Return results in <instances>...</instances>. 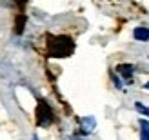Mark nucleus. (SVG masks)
<instances>
[{
	"label": "nucleus",
	"instance_id": "nucleus-4",
	"mask_svg": "<svg viewBox=\"0 0 149 140\" xmlns=\"http://www.w3.org/2000/svg\"><path fill=\"white\" fill-rule=\"evenodd\" d=\"M133 36H135L136 40H149V27H136L135 31H133Z\"/></svg>",
	"mask_w": 149,
	"mask_h": 140
},
{
	"label": "nucleus",
	"instance_id": "nucleus-2",
	"mask_svg": "<svg viewBox=\"0 0 149 140\" xmlns=\"http://www.w3.org/2000/svg\"><path fill=\"white\" fill-rule=\"evenodd\" d=\"M53 120H55V116H53V111H51L49 104L46 100H40L38 106H36V124L42 126V127H46Z\"/></svg>",
	"mask_w": 149,
	"mask_h": 140
},
{
	"label": "nucleus",
	"instance_id": "nucleus-7",
	"mask_svg": "<svg viewBox=\"0 0 149 140\" xmlns=\"http://www.w3.org/2000/svg\"><path fill=\"white\" fill-rule=\"evenodd\" d=\"M144 87H146V89H149V82H147V84H146V86H144Z\"/></svg>",
	"mask_w": 149,
	"mask_h": 140
},
{
	"label": "nucleus",
	"instance_id": "nucleus-8",
	"mask_svg": "<svg viewBox=\"0 0 149 140\" xmlns=\"http://www.w3.org/2000/svg\"><path fill=\"white\" fill-rule=\"evenodd\" d=\"M31 140H38V138H36V137H33V138H31Z\"/></svg>",
	"mask_w": 149,
	"mask_h": 140
},
{
	"label": "nucleus",
	"instance_id": "nucleus-5",
	"mask_svg": "<svg viewBox=\"0 0 149 140\" xmlns=\"http://www.w3.org/2000/svg\"><path fill=\"white\" fill-rule=\"evenodd\" d=\"M140 140H149V122L140 120Z\"/></svg>",
	"mask_w": 149,
	"mask_h": 140
},
{
	"label": "nucleus",
	"instance_id": "nucleus-6",
	"mask_svg": "<svg viewBox=\"0 0 149 140\" xmlns=\"http://www.w3.org/2000/svg\"><path fill=\"white\" fill-rule=\"evenodd\" d=\"M135 107L138 109V111L140 113H142V115H146V116H149V107H146V106H142V104H140V102H136V104H135Z\"/></svg>",
	"mask_w": 149,
	"mask_h": 140
},
{
	"label": "nucleus",
	"instance_id": "nucleus-3",
	"mask_svg": "<svg viewBox=\"0 0 149 140\" xmlns=\"http://www.w3.org/2000/svg\"><path fill=\"white\" fill-rule=\"evenodd\" d=\"M133 71H135V68H133L131 64H120V65L116 68V73H120V77L125 80V82H131Z\"/></svg>",
	"mask_w": 149,
	"mask_h": 140
},
{
	"label": "nucleus",
	"instance_id": "nucleus-1",
	"mask_svg": "<svg viewBox=\"0 0 149 140\" xmlns=\"http://www.w3.org/2000/svg\"><path fill=\"white\" fill-rule=\"evenodd\" d=\"M73 51H74V42L71 36L47 35V55L51 58H65L73 55Z\"/></svg>",
	"mask_w": 149,
	"mask_h": 140
}]
</instances>
